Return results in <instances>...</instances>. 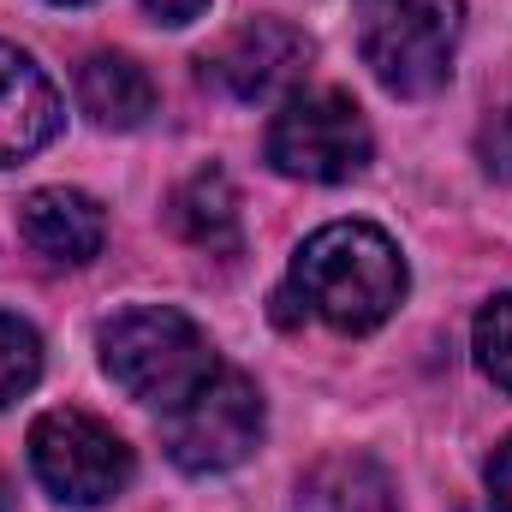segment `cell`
Segmentation results:
<instances>
[{
    "label": "cell",
    "mask_w": 512,
    "mask_h": 512,
    "mask_svg": "<svg viewBox=\"0 0 512 512\" xmlns=\"http://www.w3.org/2000/svg\"><path fill=\"white\" fill-rule=\"evenodd\" d=\"M477 364L495 376V387L512 393V298H495L477 316Z\"/></svg>",
    "instance_id": "cell-14"
},
{
    "label": "cell",
    "mask_w": 512,
    "mask_h": 512,
    "mask_svg": "<svg viewBox=\"0 0 512 512\" xmlns=\"http://www.w3.org/2000/svg\"><path fill=\"white\" fill-rule=\"evenodd\" d=\"M18 233H24V245L42 256V262L84 268L90 256L102 251L108 221H102L96 197L54 185V191H30V197H24V209H18Z\"/></svg>",
    "instance_id": "cell-8"
},
{
    "label": "cell",
    "mask_w": 512,
    "mask_h": 512,
    "mask_svg": "<svg viewBox=\"0 0 512 512\" xmlns=\"http://www.w3.org/2000/svg\"><path fill=\"white\" fill-rule=\"evenodd\" d=\"M298 512H399V501L370 453H328L304 471Z\"/></svg>",
    "instance_id": "cell-10"
},
{
    "label": "cell",
    "mask_w": 512,
    "mask_h": 512,
    "mask_svg": "<svg viewBox=\"0 0 512 512\" xmlns=\"http://www.w3.org/2000/svg\"><path fill=\"white\" fill-rule=\"evenodd\" d=\"M60 6H78V0H60Z\"/></svg>",
    "instance_id": "cell-19"
},
{
    "label": "cell",
    "mask_w": 512,
    "mask_h": 512,
    "mask_svg": "<svg viewBox=\"0 0 512 512\" xmlns=\"http://www.w3.org/2000/svg\"><path fill=\"white\" fill-rule=\"evenodd\" d=\"M60 131V96L30 54L0 42V167H18Z\"/></svg>",
    "instance_id": "cell-9"
},
{
    "label": "cell",
    "mask_w": 512,
    "mask_h": 512,
    "mask_svg": "<svg viewBox=\"0 0 512 512\" xmlns=\"http://www.w3.org/2000/svg\"><path fill=\"white\" fill-rule=\"evenodd\" d=\"M102 370L126 387L131 399L173 411L179 399H191L197 387L209 382L221 364H215L209 334L185 310L137 304V310H120L102 328Z\"/></svg>",
    "instance_id": "cell-2"
},
{
    "label": "cell",
    "mask_w": 512,
    "mask_h": 512,
    "mask_svg": "<svg viewBox=\"0 0 512 512\" xmlns=\"http://www.w3.org/2000/svg\"><path fill=\"white\" fill-rule=\"evenodd\" d=\"M30 465L66 507H108L131 483V447L90 411L60 405L30 423Z\"/></svg>",
    "instance_id": "cell-5"
},
{
    "label": "cell",
    "mask_w": 512,
    "mask_h": 512,
    "mask_svg": "<svg viewBox=\"0 0 512 512\" xmlns=\"http://www.w3.org/2000/svg\"><path fill=\"white\" fill-rule=\"evenodd\" d=\"M161 24H191V18H203L209 12V0H143Z\"/></svg>",
    "instance_id": "cell-17"
},
{
    "label": "cell",
    "mask_w": 512,
    "mask_h": 512,
    "mask_svg": "<svg viewBox=\"0 0 512 512\" xmlns=\"http://www.w3.org/2000/svg\"><path fill=\"white\" fill-rule=\"evenodd\" d=\"M352 12L364 66L382 78V90L417 102L453 78L465 0H352Z\"/></svg>",
    "instance_id": "cell-3"
},
{
    "label": "cell",
    "mask_w": 512,
    "mask_h": 512,
    "mask_svg": "<svg viewBox=\"0 0 512 512\" xmlns=\"http://www.w3.org/2000/svg\"><path fill=\"white\" fill-rule=\"evenodd\" d=\"M304 66H310V36L280 18H251L203 54V78H215L239 102H268V96L292 90L304 78Z\"/></svg>",
    "instance_id": "cell-7"
},
{
    "label": "cell",
    "mask_w": 512,
    "mask_h": 512,
    "mask_svg": "<svg viewBox=\"0 0 512 512\" xmlns=\"http://www.w3.org/2000/svg\"><path fill=\"white\" fill-rule=\"evenodd\" d=\"M477 155H483V167H489L495 179L512 185V102L483 120V131H477Z\"/></svg>",
    "instance_id": "cell-15"
},
{
    "label": "cell",
    "mask_w": 512,
    "mask_h": 512,
    "mask_svg": "<svg viewBox=\"0 0 512 512\" xmlns=\"http://www.w3.org/2000/svg\"><path fill=\"white\" fill-rule=\"evenodd\" d=\"M42 376V340L30 322L0 316V405H12L18 393H30Z\"/></svg>",
    "instance_id": "cell-13"
},
{
    "label": "cell",
    "mask_w": 512,
    "mask_h": 512,
    "mask_svg": "<svg viewBox=\"0 0 512 512\" xmlns=\"http://www.w3.org/2000/svg\"><path fill=\"white\" fill-rule=\"evenodd\" d=\"M78 108L96 126L131 131L155 114V84H149V72L137 60H126V54H90L84 72H78Z\"/></svg>",
    "instance_id": "cell-11"
},
{
    "label": "cell",
    "mask_w": 512,
    "mask_h": 512,
    "mask_svg": "<svg viewBox=\"0 0 512 512\" xmlns=\"http://www.w3.org/2000/svg\"><path fill=\"white\" fill-rule=\"evenodd\" d=\"M489 495H495L501 512H512V435L495 447V459H489Z\"/></svg>",
    "instance_id": "cell-16"
},
{
    "label": "cell",
    "mask_w": 512,
    "mask_h": 512,
    "mask_svg": "<svg viewBox=\"0 0 512 512\" xmlns=\"http://www.w3.org/2000/svg\"><path fill=\"white\" fill-rule=\"evenodd\" d=\"M268 161L310 185L358 179L370 167V126L346 90H298L268 120Z\"/></svg>",
    "instance_id": "cell-4"
},
{
    "label": "cell",
    "mask_w": 512,
    "mask_h": 512,
    "mask_svg": "<svg viewBox=\"0 0 512 512\" xmlns=\"http://www.w3.org/2000/svg\"><path fill=\"white\" fill-rule=\"evenodd\" d=\"M292 286L298 298L340 334H370L405 298V262L399 245L370 221H334L304 239L292 256Z\"/></svg>",
    "instance_id": "cell-1"
},
{
    "label": "cell",
    "mask_w": 512,
    "mask_h": 512,
    "mask_svg": "<svg viewBox=\"0 0 512 512\" xmlns=\"http://www.w3.org/2000/svg\"><path fill=\"white\" fill-rule=\"evenodd\" d=\"M0 512H6V483H0Z\"/></svg>",
    "instance_id": "cell-18"
},
{
    "label": "cell",
    "mask_w": 512,
    "mask_h": 512,
    "mask_svg": "<svg viewBox=\"0 0 512 512\" xmlns=\"http://www.w3.org/2000/svg\"><path fill=\"white\" fill-rule=\"evenodd\" d=\"M173 227L209 256L239 251V197H233L227 173H215V167L191 173V179L173 191Z\"/></svg>",
    "instance_id": "cell-12"
},
{
    "label": "cell",
    "mask_w": 512,
    "mask_h": 512,
    "mask_svg": "<svg viewBox=\"0 0 512 512\" xmlns=\"http://www.w3.org/2000/svg\"><path fill=\"white\" fill-rule=\"evenodd\" d=\"M161 435H167V453L179 471H191V477L233 471L262 441V393L233 370H215L191 399H179L167 411Z\"/></svg>",
    "instance_id": "cell-6"
}]
</instances>
